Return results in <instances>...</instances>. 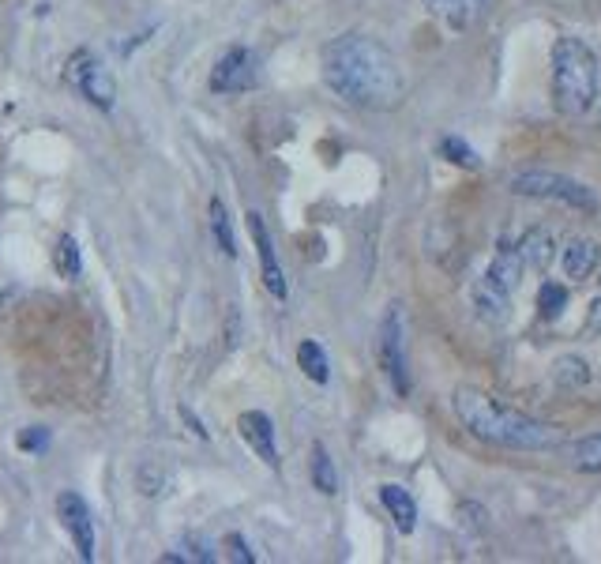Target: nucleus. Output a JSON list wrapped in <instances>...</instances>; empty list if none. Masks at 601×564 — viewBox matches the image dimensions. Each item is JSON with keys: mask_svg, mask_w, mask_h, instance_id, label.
<instances>
[{"mask_svg": "<svg viewBox=\"0 0 601 564\" xmlns=\"http://www.w3.org/2000/svg\"><path fill=\"white\" fill-rule=\"evenodd\" d=\"M181 418H185V422L192 425V433H196V437H200V440H207V429H203V422H196V418H192V410H188V407H181Z\"/></svg>", "mask_w": 601, "mask_h": 564, "instance_id": "28", "label": "nucleus"}, {"mask_svg": "<svg viewBox=\"0 0 601 564\" xmlns=\"http://www.w3.org/2000/svg\"><path fill=\"white\" fill-rule=\"evenodd\" d=\"M519 252H523L526 267L545 271V267L553 264V234H549V230H530V234L519 241Z\"/></svg>", "mask_w": 601, "mask_h": 564, "instance_id": "15", "label": "nucleus"}, {"mask_svg": "<svg viewBox=\"0 0 601 564\" xmlns=\"http://www.w3.org/2000/svg\"><path fill=\"white\" fill-rule=\"evenodd\" d=\"M508 188L519 192V196H534V200H553V204L564 207H579V211H594L598 200L594 192L575 181V177H564L556 170H519L508 177Z\"/></svg>", "mask_w": 601, "mask_h": 564, "instance_id": "4", "label": "nucleus"}, {"mask_svg": "<svg viewBox=\"0 0 601 564\" xmlns=\"http://www.w3.org/2000/svg\"><path fill=\"white\" fill-rule=\"evenodd\" d=\"M586 331H601V298L590 301V313H586Z\"/></svg>", "mask_w": 601, "mask_h": 564, "instance_id": "27", "label": "nucleus"}, {"mask_svg": "<svg viewBox=\"0 0 601 564\" xmlns=\"http://www.w3.org/2000/svg\"><path fill=\"white\" fill-rule=\"evenodd\" d=\"M312 486L320 489L324 497L339 493V474H335V463H331L324 444H312Z\"/></svg>", "mask_w": 601, "mask_h": 564, "instance_id": "18", "label": "nucleus"}, {"mask_svg": "<svg viewBox=\"0 0 601 564\" xmlns=\"http://www.w3.org/2000/svg\"><path fill=\"white\" fill-rule=\"evenodd\" d=\"M211 226H215L218 249H222L233 260V256H237V245H233V230H230V219H226V207H222V200H211Z\"/></svg>", "mask_w": 601, "mask_h": 564, "instance_id": "20", "label": "nucleus"}, {"mask_svg": "<svg viewBox=\"0 0 601 564\" xmlns=\"http://www.w3.org/2000/svg\"><path fill=\"white\" fill-rule=\"evenodd\" d=\"M564 301H568V294H564V286H556V282H545L538 294V305L545 309V316H556L560 309H564Z\"/></svg>", "mask_w": 601, "mask_h": 564, "instance_id": "23", "label": "nucleus"}, {"mask_svg": "<svg viewBox=\"0 0 601 564\" xmlns=\"http://www.w3.org/2000/svg\"><path fill=\"white\" fill-rule=\"evenodd\" d=\"M64 79L68 87L79 91L94 110H113L117 106V79L109 72V64L94 53V49H79L68 57V68H64Z\"/></svg>", "mask_w": 601, "mask_h": 564, "instance_id": "5", "label": "nucleus"}, {"mask_svg": "<svg viewBox=\"0 0 601 564\" xmlns=\"http://www.w3.org/2000/svg\"><path fill=\"white\" fill-rule=\"evenodd\" d=\"M324 83L361 110H391L406 94L399 61L365 34H342L324 49Z\"/></svg>", "mask_w": 601, "mask_h": 564, "instance_id": "1", "label": "nucleus"}, {"mask_svg": "<svg viewBox=\"0 0 601 564\" xmlns=\"http://www.w3.org/2000/svg\"><path fill=\"white\" fill-rule=\"evenodd\" d=\"M19 448H23V452H46L49 448V429H42V425H31V429H23V433H19Z\"/></svg>", "mask_w": 601, "mask_h": 564, "instance_id": "24", "label": "nucleus"}, {"mask_svg": "<svg viewBox=\"0 0 601 564\" xmlns=\"http://www.w3.org/2000/svg\"><path fill=\"white\" fill-rule=\"evenodd\" d=\"M237 433L245 437V444L260 455L271 470H278V448H275V422L263 410H245L237 418Z\"/></svg>", "mask_w": 601, "mask_h": 564, "instance_id": "10", "label": "nucleus"}, {"mask_svg": "<svg viewBox=\"0 0 601 564\" xmlns=\"http://www.w3.org/2000/svg\"><path fill=\"white\" fill-rule=\"evenodd\" d=\"M53 267L64 282H76L83 271V256H79V241L72 234H61L57 249H53Z\"/></svg>", "mask_w": 601, "mask_h": 564, "instance_id": "17", "label": "nucleus"}, {"mask_svg": "<svg viewBox=\"0 0 601 564\" xmlns=\"http://www.w3.org/2000/svg\"><path fill=\"white\" fill-rule=\"evenodd\" d=\"M256 87V53L245 46L226 49L211 68V91L215 94H241Z\"/></svg>", "mask_w": 601, "mask_h": 564, "instance_id": "6", "label": "nucleus"}, {"mask_svg": "<svg viewBox=\"0 0 601 564\" xmlns=\"http://www.w3.org/2000/svg\"><path fill=\"white\" fill-rule=\"evenodd\" d=\"M440 155H444L447 162H455V166H466V170H474V166H478L474 147H466L459 136H447V140H440Z\"/></svg>", "mask_w": 601, "mask_h": 564, "instance_id": "22", "label": "nucleus"}, {"mask_svg": "<svg viewBox=\"0 0 601 564\" xmlns=\"http://www.w3.org/2000/svg\"><path fill=\"white\" fill-rule=\"evenodd\" d=\"M139 489L147 493V497H158V489H162V474H158L155 467H147V470H139Z\"/></svg>", "mask_w": 601, "mask_h": 564, "instance_id": "25", "label": "nucleus"}, {"mask_svg": "<svg viewBox=\"0 0 601 564\" xmlns=\"http://www.w3.org/2000/svg\"><path fill=\"white\" fill-rule=\"evenodd\" d=\"M226 549H230V557H233V561H241V564H252V561H256V557L248 553L245 542H241V534H230V538H226Z\"/></svg>", "mask_w": 601, "mask_h": 564, "instance_id": "26", "label": "nucleus"}, {"mask_svg": "<svg viewBox=\"0 0 601 564\" xmlns=\"http://www.w3.org/2000/svg\"><path fill=\"white\" fill-rule=\"evenodd\" d=\"M425 4H429L432 16H440L444 23H451V27H470V23L481 16V4H485V0H425Z\"/></svg>", "mask_w": 601, "mask_h": 564, "instance_id": "14", "label": "nucleus"}, {"mask_svg": "<svg viewBox=\"0 0 601 564\" xmlns=\"http://www.w3.org/2000/svg\"><path fill=\"white\" fill-rule=\"evenodd\" d=\"M553 380H556V388H583L586 380H590V369H586V361L583 358H560L553 365Z\"/></svg>", "mask_w": 601, "mask_h": 564, "instance_id": "19", "label": "nucleus"}, {"mask_svg": "<svg viewBox=\"0 0 601 564\" xmlns=\"http://www.w3.org/2000/svg\"><path fill=\"white\" fill-rule=\"evenodd\" d=\"M380 361H384V373L391 376L395 392L406 395L410 392V373H406V324H402V313L391 309L380 324Z\"/></svg>", "mask_w": 601, "mask_h": 564, "instance_id": "7", "label": "nucleus"}, {"mask_svg": "<svg viewBox=\"0 0 601 564\" xmlns=\"http://www.w3.org/2000/svg\"><path fill=\"white\" fill-rule=\"evenodd\" d=\"M598 98V57L579 38H556L553 46V106L579 117Z\"/></svg>", "mask_w": 601, "mask_h": 564, "instance_id": "3", "label": "nucleus"}, {"mask_svg": "<svg viewBox=\"0 0 601 564\" xmlns=\"http://www.w3.org/2000/svg\"><path fill=\"white\" fill-rule=\"evenodd\" d=\"M571 463L579 470H601V433L598 437H586L571 448Z\"/></svg>", "mask_w": 601, "mask_h": 564, "instance_id": "21", "label": "nucleus"}, {"mask_svg": "<svg viewBox=\"0 0 601 564\" xmlns=\"http://www.w3.org/2000/svg\"><path fill=\"white\" fill-rule=\"evenodd\" d=\"M523 252H519V245H500V252L493 256V264H489V271H485V286L489 290H496V294H504V298H511V290L519 286V279H523Z\"/></svg>", "mask_w": 601, "mask_h": 564, "instance_id": "11", "label": "nucleus"}, {"mask_svg": "<svg viewBox=\"0 0 601 564\" xmlns=\"http://www.w3.org/2000/svg\"><path fill=\"white\" fill-rule=\"evenodd\" d=\"M245 222H248L252 241H256V256H260V267H263V286L271 290V298L286 301V275H282V267H278V256H275V245H271V230H267V222H263L260 211H248Z\"/></svg>", "mask_w": 601, "mask_h": 564, "instance_id": "9", "label": "nucleus"}, {"mask_svg": "<svg viewBox=\"0 0 601 564\" xmlns=\"http://www.w3.org/2000/svg\"><path fill=\"white\" fill-rule=\"evenodd\" d=\"M598 260H601V249H598V241H590V237H571L568 245H564V271H568L571 282L590 279Z\"/></svg>", "mask_w": 601, "mask_h": 564, "instance_id": "12", "label": "nucleus"}, {"mask_svg": "<svg viewBox=\"0 0 601 564\" xmlns=\"http://www.w3.org/2000/svg\"><path fill=\"white\" fill-rule=\"evenodd\" d=\"M380 501H384V508L391 512V519H395V527H399L402 534L414 531L417 527V504L406 489L402 486H380Z\"/></svg>", "mask_w": 601, "mask_h": 564, "instance_id": "13", "label": "nucleus"}, {"mask_svg": "<svg viewBox=\"0 0 601 564\" xmlns=\"http://www.w3.org/2000/svg\"><path fill=\"white\" fill-rule=\"evenodd\" d=\"M455 414L459 422L474 433L478 440L500 444V448H515V452H541V448H553L556 437L549 425L526 418L519 410L496 407L485 392L474 388H459L455 392Z\"/></svg>", "mask_w": 601, "mask_h": 564, "instance_id": "2", "label": "nucleus"}, {"mask_svg": "<svg viewBox=\"0 0 601 564\" xmlns=\"http://www.w3.org/2000/svg\"><path fill=\"white\" fill-rule=\"evenodd\" d=\"M57 519H61V527L68 531L72 538V546L79 549V557L91 564L94 561V519H91V508L87 501L72 493V489H64L61 497H57Z\"/></svg>", "mask_w": 601, "mask_h": 564, "instance_id": "8", "label": "nucleus"}, {"mask_svg": "<svg viewBox=\"0 0 601 564\" xmlns=\"http://www.w3.org/2000/svg\"><path fill=\"white\" fill-rule=\"evenodd\" d=\"M297 365H301V373L309 376L312 384H327L331 380V365H327L324 346L312 343V339H305V343L297 346Z\"/></svg>", "mask_w": 601, "mask_h": 564, "instance_id": "16", "label": "nucleus"}]
</instances>
